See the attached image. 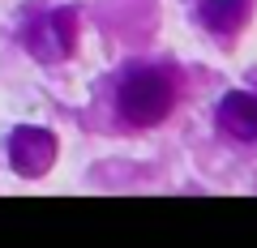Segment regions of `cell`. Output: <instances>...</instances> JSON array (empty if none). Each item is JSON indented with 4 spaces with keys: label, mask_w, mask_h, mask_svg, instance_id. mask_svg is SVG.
I'll return each mask as SVG.
<instances>
[{
    "label": "cell",
    "mask_w": 257,
    "mask_h": 248,
    "mask_svg": "<svg viewBox=\"0 0 257 248\" xmlns=\"http://www.w3.org/2000/svg\"><path fill=\"white\" fill-rule=\"evenodd\" d=\"M176 94H180V86H176L172 69H155V65L133 69L116 86V116L124 124H133V129H155V124H163L172 116Z\"/></svg>",
    "instance_id": "6da1fadb"
},
{
    "label": "cell",
    "mask_w": 257,
    "mask_h": 248,
    "mask_svg": "<svg viewBox=\"0 0 257 248\" xmlns=\"http://www.w3.org/2000/svg\"><path fill=\"white\" fill-rule=\"evenodd\" d=\"M56 163V137L39 124H22L9 137V167L22 180H43Z\"/></svg>",
    "instance_id": "7a4b0ae2"
},
{
    "label": "cell",
    "mask_w": 257,
    "mask_h": 248,
    "mask_svg": "<svg viewBox=\"0 0 257 248\" xmlns=\"http://www.w3.org/2000/svg\"><path fill=\"white\" fill-rule=\"evenodd\" d=\"M26 47L39 60H64L77 47V13L73 9H56L35 18V26L26 30Z\"/></svg>",
    "instance_id": "3957f363"
},
{
    "label": "cell",
    "mask_w": 257,
    "mask_h": 248,
    "mask_svg": "<svg viewBox=\"0 0 257 248\" xmlns=\"http://www.w3.org/2000/svg\"><path fill=\"white\" fill-rule=\"evenodd\" d=\"M214 120H219L223 137L231 141H257V94L248 90H227L219 99V107H214Z\"/></svg>",
    "instance_id": "277c9868"
},
{
    "label": "cell",
    "mask_w": 257,
    "mask_h": 248,
    "mask_svg": "<svg viewBox=\"0 0 257 248\" xmlns=\"http://www.w3.org/2000/svg\"><path fill=\"white\" fill-rule=\"evenodd\" d=\"M253 13V0H197V22L214 35H236Z\"/></svg>",
    "instance_id": "5b68a950"
}]
</instances>
